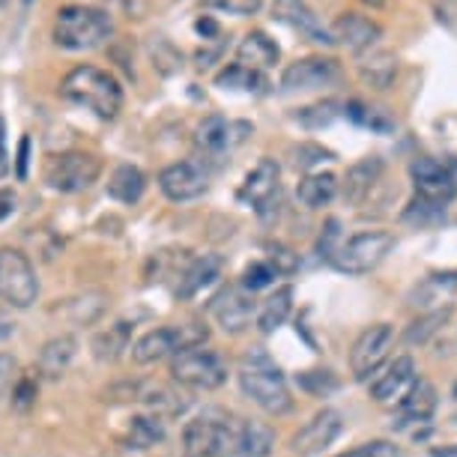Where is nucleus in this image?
Segmentation results:
<instances>
[{"mask_svg": "<svg viewBox=\"0 0 457 457\" xmlns=\"http://www.w3.org/2000/svg\"><path fill=\"white\" fill-rule=\"evenodd\" d=\"M239 389L254 407H261L266 416H287L293 410V395L287 377L275 365L266 350H248L239 359Z\"/></svg>", "mask_w": 457, "mask_h": 457, "instance_id": "1", "label": "nucleus"}, {"mask_svg": "<svg viewBox=\"0 0 457 457\" xmlns=\"http://www.w3.org/2000/svg\"><path fill=\"white\" fill-rule=\"evenodd\" d=\"M60 93L99 120H114L123 108V87L99 66H75L60 84Z\"/></svg>", "mask_w": 457, "mask_h": 457, "instance_id": "2", "label": "nucleus"}, {"mask_svg": "<svg viewBox=\"0 0 457 457\" xmlns=\"http://www.w3.org/2000/svg\"><path fill=\"white\" fill-rule=\"evenodd\" d=\"M111 33H114V21L105 10L96 6H63L54 21V42L66 51H90L99 48Z\"/></svg>", "mask_w": 457, "mask_h": 457, "instance_id": "3", "label": "nucleus"}, {"mask_svg": "<svg viewBox=\"0 0 457 457\" xmlns=\"http://www.w3.org/2000/svg\"><path fill=\"white\" fill-rule=\"evenodd\" d=\"M210 338V329L204 323H183V326H162L150 329L132 344V361L135 365H156L162 359H174L177 353L204 347Z\"/></svg>", "mask_w": 457, "mask_h": 457, "instance_id": "4", "label": "nucleus"}, {"mask_svg": "<svg viewBox=\"0 0 457 457\" xmlns=\"http://www.w3.org/2000/svg\"><path fill=\"white\" fill-rule=\"evenodd\" d=\"M170 379L192 392H215L228 383V365L215 350L192 347L170 359Z\"/></svg>", "mask_w": 457, "mask_h": 457, "instance_id": "5", "label": "nucleus"}, {"mask_svg": "<svg viewBox=\"0 0 457 457\" xmlns=\"http://www.w3.org/2000/svg\"><path fill=\"white\" fill-rule=\"evenodd\" d=\"M395 248V237L389 230H361L338 245L332 254V266L344 275H368L389 257Z\"/></svg>", "mask_w": 457, "mask_h": 457, "instance_id": "6", "label": "nucleus"}, {"mask_svg": "<svg viewBox=\"0 0 457 457\" xmlns=\"http://www.w3.org/2000/svg\"><path fill=\"white\" fill-rule=\"evenodd\" d=\"M395 341H398V335H395L392 323L365 326V329L359 332V338L353 341V347H350L353 379H359V383H370V379L383 370L386 361H389Z\"/></svg>", "mask_w": 457, "mask_h": 457, "instance_id": "7", "label": "nucleus"}, {"mask_svg": "<svg viewBox=\"0 0 457 457\" xmlns=\"http://www.w3.org/2000/svg\"><path fill=\"white\" fill-rule=\"evenodd\" d=\"M39 299V278L28 254L19 248H0V302L10 308H30Z\"/></svg>", "mask_w": 457, "mask_h": 457, "instance_id": "8", "label": "nucleus"}, {"mask_svg": "<svg viewBox=\"0 0 457 457\" xmlns=\"http://www.w3.org/2000/svg\"><path fill=\"white\" fill-rule=\"evenodd\" d=\"M275 448V430L266 421H248L228 416L215 457H270Z\"/></svg>", "mask_w": 457, "mask_h": 457, "instance_id": "9", "label": "nucleus"}, {"mask_svg": "<svg viewBox=\"0 0 457 457\" xmlns=\"http://www.w3.org/2000/svg\"><path fill=\"white\" fill-rule=\"evenodd\" d=\"M99 177H102V159L84 150L60 153L46 168V183L54 188V192H63V195L87 192Z\"/></svg>", "mask_w": 457, "mask_h": 457, "instance_id": "10", "label": "nucleus"}, {"mask_svg": "<svg viewBox=\"0 0 457 457\" xmlns=\"http://www.w3.org/2000/svg\"><path fill=\"white\" fill-rule=\"evenodd\" d=\"M114 401H135V403H144V407L153 410V416L159 419H170V416H179L186 412L188 407V398L183 392H177L174 386H165V383H156V379H135V383H120L114 386L111 392Z\"/></svg>", "mask_w": 457, "mask_h": 457, "instance_id": "11", "label": "nucleus"}, {"mask_svg": "<svg viewBox=\"0 0 457 457\" xmlns=\"http://www.w3.org/2000/svg\"><path fill=\"white\" fill-rule=\"evenodd\" d=\"M419 379V365L412 356H395L392 361H386L383 370L370 379V401L379 407H398L407 398V392L416 386Z\"/></svg>", "mask_w": 457, "mask_h": 457, "instance_id": "12", "label": "nucleus"}, {"mask_svg": "<svg viewBox=\"0 0 457 457\" xmlns=\"http://www.w3.org/2000/svg\"><path fill=\"white\" fill-rule=\"evenodd\" d=\"M210 312L215 317V323L221 326L228 335H239L245 332L252 320L257 317V302L254 293L245 290L243 284H234V287H224L219 296L212 299Z\"/></svg>", "mask_w": 457, "mask_h": 457, "instance_id": "13", "label": "nucleus"}, {"mask_svg": "<svg viewBox=\"0 0 457 457\" xmlns=\"http://www.w3.org/2000/svg\"><path fill=\"white\" fill-rule=\"evenodd\" d=\"M341 428H344V421H341V412L338 410H320V412H314L312 419L302 425L296 434H293L290 439V452L296 454V457H314V454H320L326 452L335 439H338L341 434Z\"/></svg>", "mask_w": 457, "mask_h": 457, "instance_id": "14", "label": "nucleus"}, {"mask_svg": "<svg viewBox=\"0 0 457 457\" xmlns=\"http://www.w3.org/2000/svg\"><path fill=\"white\" fill-rule=\"evenodd\" d=\"M410 179L416 186V195L428 197V201L448 204L457 195V179L452 174V165H443V162L430 156H416L410 162Z\"/></svg>", "mask_w": 457, "mask_h": 457, "instance_id": "15", "label": "nucleus"}, {"mask_svg": "<svg viewBox=\"0 0 457 457\" xmlns=\"http://www.w3.org/2000/svg\"><path fill=\"white\" fill-rule=\"evenodd\" d=\"M159 188L174 204L197 201L210 188V174H206L201 162H177V165H168L159 174Z\"/></svg>", "mask_w": 457, "mask_h": 457, "instance_id": "16", "label": "nucleus"}, {"mask_svg": "<svg viewBox=\"0 0 457 457\" xmlns=\"http://www.w3.org/2000/svg\"><path fill=\"white\" fill-rule=\"evenodd\" d=\"M341 79V66L329 57H308V60H296L284 69L281 75V87L287 93L296 90H320L329 87Z\"/></svg>", "mask_w": 457, "mask_h": 457, "instance_id": "17", "label": "nucleus"}, {"mask_svg": "<svg viewBox=\"0 0 457 457\" xmlns=\"http://www.w3.org/2000/svg\"><path fill=\"white\" fill-rule=\"evenodd\" d=\"M221 412H201V416L188 419L179 436V454L183 457H215L219 452V439H221V425H224Z\"/></svg>", "mask_w": 457, "mask_h": 457, "instance_id": "18", "label": "nucleus"}, {"mask_svg": "<svg viewBox=\"0 0 457 457\" xmlns=\"http://www.w3.org/2000/svg\"><path fill=\"white\" fill-rule=\"evenodd\" d=\"M239 132H252V129L245 123H230V120H224V117H206L204 123L197 126L195 144L206 159H221L245 137Z\"/></svg>", "mask_w": 457, "mask_h": 457, "instance_id": "19", "label": "nucleus"}, {"mask_svg": "<svg viewBox=\"0 0 457 457\" xmlns=\"http://www.w3.org/2000/svg\"><path fill=\"white\" fill-rule=\"evenodd\" d=\"M436 407H439V395L434 389V383H428V379H416V386H412V389L407 392V398H403L398 407H395L392 428L407 430V428L428 425V421L434 419Z\"/></svg>", "mask_w": 457, "mask_h": 457, "instance_id": "20", "label": "nucleus"}, {"mask_svg": "<svg viewBox=\"0 0 457 457\" xmlns=\"http://www.w3.org/2000/svg\"><path fill=\"white\" fill-rule=\"evenodd\" d=\"M329 33H332V42H341V46L350 48L353 54H365V51L377 46L383 28L361 12H341L338 19L332 21Z\"/></svg>", "mask_w": 457, "mask_h": 457, "instance_id": "21", "label": "nucleus"}, {"mask_svg": "<svg viewBox=\"0 0 457 457\" xmlns=\"http://www.w3.org/2000/svg\"><path fill=\"white\" fill-rule=\"evenodd\" d=\"M275 19L287 24L290 30H296L299 37L317 42V46H335L329 28L317 19V12L305 0H275Z\"/></svg>", "mask_w": 457, "mask_h": 457, "instance_id": "22", "label": "nucleus"}, {"mask_svg": "<svg viewBox=\"0 0 457 457\" xmlns=\"http://www.w3.org/2000/svg\"><path fill=\"white\" fill-rule=\"evenodd\" d=\"M278 165L272 159H261L252 168V174L245 177V183L239 186V201L252 204L257 212H266V206L278 201Z\"/></svg>", "mask_w": 457, "mask_h": 457, "instance_id": "23", "label": "nucleus"}, {"mask_svg": "<svg viewBox=\"0 0 457 457\" xmlns=\"http://www.w3.org/2000/svg\"><path fill=\"white\" fill-rule=\"evenodd\" d=\"M379 177H383V159L365 156V159H359L356 165L347 168V177H344V183H338V192L344 195V201L347 204L359 206V204L368 201L370 192H374Z\"/></svg>", "mask_w": 457, "mask_h": 457, "instance_id": "24", "label": "nucleus"}, {"mask_svg": "<svg viewBox=\"0 0 457 457\" xmlns=\"http://www.w3.org/2000/svg\"><path fill=\"white\" fill-rule=\"evenodd\" d=\"M75 353H79V338L75 335H57L42 344L37 356V374L46 379H57L66 374V368L72 365Z\"/></svg>", "mask_w": 457, "mask_h": 457, "instance_id": "25", "label": "nucleus"}, {"mask_svg": "<svg viewBox=\"0 0 457 457\" xmlns=\"http://www.w3.org/2000/svg\"><path fill=\"white\" fill-rule=\"evenodd\" d=\"M278 57H281L278 46L263 30H252L237 48V63L252 69V72H266V69L278 63Z\"/></svg>", "mask_w": 457, "mask_h": 457, "instance_id": "26", "label": "nucleus"}, {"mask_svg": "<svg viewBox=\"0 0 457 457\" xmlns=\"http://www.w3.org/2000/svg\"><path fill=\"white\" fill-rule=\"evenodd\" d=\"M221 275V257L219 254H204L197 257V261L188 263V270L179 275V287H177V296L179 299H192L197 296L204 287H210V284Z\"/></svg>", "mask_w": 457, "mask_h": 457, "instance_id": "27", "label": "nucleus"}, {"mask_svg": "<svg viewBox=\"0 0 457 457\" xmlns=\"http://www.w3.org/2000/svg\"><path fill=\"white\" fill-rule=\"evenodd\" d=\"M296 197L302 206H308V210H323V206H329L335 197H338V177L329 174V170L308 174L296 186Z\"/></svg>", "mask_w": 457, "mask_h": 457, "instance_id": "28", "label": "nucleus"}, {"mask_svg": "<svg viewBox=\"0 0 457 457\" xmlns=\"http://www.w3.org/2000/svg\"><path fill=\"white\" fill-rule=\"evenodd\" d=\"M146 188V177L137 165H117L108 177V195L120 204H137Z\"/></svg>", "mask_w": 457, "mask_h": 457, "instance_id": "29", "label": "nucleus"}, {"mask_svg": "<svg viewBox=\"0 0 457 457\" xmlns=\"http://www.w3.org/2000/svg\"><path fill=\"white\" fill-rule=\"evenodd\" d=\"M293 312V287H278L272 293L270 299L263 302L261 308H257V317H254V323H257V329H261L263 335H270L275 332L278 326H284V320L290 317Z\"/></svg>", "mask_w": 457, "mask_h": 457, "instance_id": "30", "label": "nucleus"}, {"mask_svg": "<svg viewBox=\"0 0 457 457\" xmlns=\"http://www.w3.org/2000/svg\"><path fill=\"white\" fill-rule=\"evenodd\" d=\"M359 75L368 87L389 90L395 75H398V57H395L392 51H377V54H370L368 60H361L359 63Z\"/></svg>", "mask_w": 457, "mask_h": 457, "instance_id": "31", "label": "nucleus"}, {"mask_svg": "<svg viewBox=\"0 0 457 457\" xmlns=\"http://www.w3.org/2000/svg\"><path fill=\"white\" fill-rule=\"evenodd\" d=\"M132 332H135V326L126 320H120L114 326H108L105 332H99L96 338H93V353H96V359L117 361L129 347H132Z\"/></svg>", "mask_w": 457, "mask_h": 457, "instance_id": "32", "label": "nucleus"}, {"mask_svg": "<svg viewBox=\"0 0 457 457\" xmlns=\"http://www.w3.org/2000/svg\"><path fill=\"white\" fill-rule=\"evenodd\" d=\"M162 439H165V421L159 416H137L129 421L123 443L129 448H150V445L162 443Z\"/></svg>", "mask_w": 457, "mask_h": 457, "instance_id": "33", "label": "nucleus"}, {"mask_svg": "<svg viewBox=\"0 0 457 457\" xmlns=\"http://www.w3.org/2000/svg\"><path fill=\"white\" fill-rule=\"evenodd\" d=\"M215 84H219L221 90H261L266 81L261 72H252V69L234 63V66L224 69V72H219Z\"/></svg>", "mask_w": 457, "mask_h": 457, "instance_id": "34", "label": "nucleus"}, {"mask_svg": "<svg viewBox=\"0 0 457 457\" xmlns=\"http://www.w3.org/2000/svg\"><path fill=\"white\" fill-rule=\"evenodd\" d=\"M341 105L335 99H326V102H317V105L312 108H302V114H299V123L305 126V129H323V126H329L338 120V111Z\"/></svg>", "mask_w": 457, "mask_h": 457, "instance_id": "35", "label": "nucleus"}, {"mask_svg": "<svg viewBox=\"0 0 457 457\" xmlns=\"http://www.w3.org/2000/svg\"><path fill=\"white\" fill-rule=\"evenodd\" d=\"M445 219V204H436V201H428V197H412V204L403 210V221H412V224H430V221H439Z\"/></svg>", "mask_w": 457, "mask_h": 457, "instance_id": "36", "label": "nucleus"}, {"mask_svg": "<svg viewBox=\"0 0 457 457\" xmlns=\"http://www.w3.org/2000/svg\"><path fill=\"white\" fill-rule=\"evenodd\" d=\"M278 278V272H275V266L270 261H254L252 266H245V272H243V287L245 290H263V287H270V284Z\"/></svg>", "mask_w": 457, "mask_h": 457, "instance_id": "37", "label": "nucleus"}, {"mask_svg": "<svg viewBox=\"0 0 457 457\" xmlns=\"http://www.w3.org/2000/svg\"><path fill=\"white\" fill-rule=\"evenodd\" d=\"M448 320V312L443 308V312H434V314H425L421 320H416L410 326V332H407V341L410 344H421V341H428L430 335H434L439 326H443Z\"/></svg>", "mask_w": 457, "mask_h": 457, "instance_id": "38", "label": "nucleus"}, {"mask_svg": "<svg viewBox=\"0 0 457 457\" xmlns=\"http://www.w3.org/2000/svg\"><path fill=\"white\" fill-rule=\"evenodd\" d=\"M338 457H401V448L389 439H370V443H361Z\"/></svg>", "mask_w": 457, "mask_h": 457, "instance_id": "39", "label": "nucleus"}, {"mask_svg": "<svg viewBox=\"0 0 457 457\" xmlns=\"http://www.w3.org/2000/svg\"><path fill=\"white\" fill-rule=\"evenodd\" d=\"M338 219H329L326 221V230L320 234V239H317V252H320V257H326V261H332V254L338 252L341 245V234H338Z\"/></svg>", "mask_w": 457, "mask_h": 457, "instance_id": "40", "label": "nucleus"}, {"mask_svg": "<svg viewBox=\"0 0 457 457\" xmlns=\"http://www.w3.org/2000/svg\"><path fill=\"white\" fill-rule=\"evenodd\" d=\"M293 165L296 168H312L317 165V162H326V159H332V153H326L323 146H317V144H299L296 150H293Z\"/></svg>", "mask_w": 457, "mask_h": 457, "instance_id": "41", "label": "nucleus"}, {"mask_svg": "<svg viewBox=\"0 0 457 457\" xmlns=\"http://www.w3.org/2000/svg\"><path fill=\"white\" fill-rule=\"evenodd\" d=\"M33 398H37V383H33L30 377H21L19 383L12 386V403L19 410H28L33 403Z\"/></svg>", "mask_w": 457, "mask_h": 457, "instance_id": "42", "label": "nucleus"}, {"mask_svg": "<svg viewBox=\"0 0 457 457\" xmlns=\"http://www.w3.org/2000/svg\"><path fill=\"white\" fill-rule=\"evenodd\" d=\"M270 263L275 266V272H293L299 266V257L290 252V248H284V245H270Z\"/></svg>", "mask_w": 457, "mask_h": 457, "instance_id": "43", "label": "nucleus"}, {"mask_svg": "<svg viewBox=\"0 0 457 457\" xmlns=\"http://www.w3.org/2000/svg\"><path fill=\"white\" fill-rule=\"evenodd\" d=\"M212 4L228 12H237V15H252L261 10V0H212Z\"/></svg>", "mask_w": 457, "mask_h": 457, "instance_id": "44", "label": "nucleus"}, {"mask_svg": "<svg viewBox=\"0 0 457 457\" xmlns=\"http://www.w3.org/2000/svg\"><path fill=\"white\" fill-rule=\"evenodd\" d=\"M15 210H19V195H15V188H0V221L10 219Z\"/></svg>", "mask_w": 457, "mask_h": 457, "instance_id": "45", "label": "nucleus"}, {"mask_svg": "<svg viewBox=\"0 0 457 457\" xmlns=\"http://www.w3.org/2000/svg\"><path fill=\"white\" fill-rule=\"evenodd\" d=\"M12 374H15V361L0 353V395H4L6 386L12 383Z\"/></svg>", "mask_w": 457, "mask_h": 457, "instance_id": "46", "label": "nucleus"}, {"mask_svg": "<svg viewBox=\"0 0 457 457\" xmlns=\"http://www.w3.org/2000/svg\"><path fill=\"white\" fill-rule=\"evenodd\" d=\"M28 150H30V137H21V144H19V168H15L19 179L28 177Z\"/></svg>", "mask_w": 457, "mask_h": 457, "instance_id": "47", "label": "nucleus"}, {"mask_svg": "<svg viewBox=\"0 0 457 457\" xmlns=\"http://www.w3.org/2000/svg\"><path fill=\"white\" fill-rule=\"evenodd\" d=\"M430 457H457V445H443V448H434Z\"/></svg>", "mask_w": 457, "mask_h": 457, "instance_id": "48", "label": "nucleus"}, {"mask_svg": "<svg viewBox=\"0 0 457 457\" xmlns=\"http://www.w3.org/2000/svg\"><path fill=\"white\" fill-rule=\"evenodd\" d=\"M4 144H6V123H4V117H0V156H6Z\"/></svg>", "mask_w": 457, "mask_h": 457, "instance_id": "49", "label": "nucleus"}, {"mask_svg": "<svg viewBox=\"0 0 457 457\" xmlns=\"http://www.w3.org/2000/svg\"><path fill=\"white\" fill-rule=\"evenodd\" d=\"M6 174H10V162H6V156H0V179H4Z\"/></svg>", "mask_w": 457, "mask_h": 457, "instance_id": "50", "label": "nucleus"}, {"mask_svg": "<svg viewBox=\"0 0 457 457\" xmlns=\"http://www.w3.org/2000/svg\"><path fill=\"white\" fill-rule=\"evenodd\" d=\"M10 332H12L10 320H4V317H0V338H4V335H10Z\"/></svg>", "mask_w": 457, "mask_h": 457, "instance_id": "51", "label": "nucleus"}, {"mask_svg": "<svg viewBox=\"0 0 457 457\" xmlns=\"http://www.w3.org/2000/svg\"><path fill=\"white\" fill-rule=\"evenodd\" d=\"M0 6H6V0H0Z\"/></svg>", "mask_w": 457, "mask_h": 457, "instance_id": "52", "label": "nucleus"}]
</instances>
